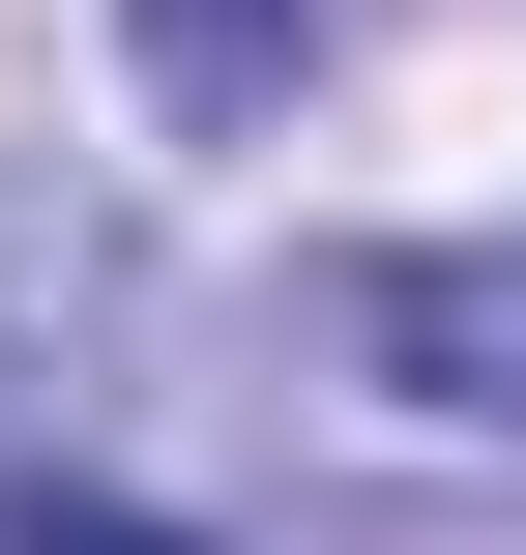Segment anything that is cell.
<instances>
[{
  "label": "cell",
  "instance_id": "277c9868",
  "mask_svg": "<svg viewBox=\"0 0 526 555\" xmlns=\"http://www.w3.org/2000/svg\"><path fill=\"white\" fill-rule=\"evenodd\" d=\"M29 498H59V468H29V410H0V527H29Z\"/></svg>",
  "mask_w": 526,
  "mask_h": 555
},
{
  "label": "cell",
  "instance_id": "6da1fadb",
  "mask_svg": "<svg viewBox=\"0 0 526 555\" xmlns=\"http://www.w3.org/2000/svg\"><path fill=\"white\" fill-rule=\"evenodd\" d=\"M293 439L381 555H498L526 527V263L498 234H410V263H322L293 293Z\"/></svg>",
  "mask_w": 526,
  "mask_h": 555
},
{
  "label": "cell",
  "instance_id": "3957f363",
  "mask_svg": "<svg viewBox=\"0 0 526 555\" xmlns=\"http://www.w3.org/2000/svg\"><path fill=\"white\" fill-rule=\"evenodd\" d=\"M0 555H205V527H146V498H29Z\"/></svg>",
  "mask_w": 526,
  "mask_h": 555
},
{
  "label": "cell",
  "instance_id": "7a4b0ae2",
  "mask_svg": "<svg viewBox=\"0 0 526 555\" xmlns=\"http://www.w3.org/2000/svg\"><path fill=\"white\" fill-rule=\"evenodd\" d=\"M117 29H146V88H176V117H264V88L351 29V0H117Z\"/></svg>",
  "mask_w": 526,
  "mask_h": 555
}]
</instances>
